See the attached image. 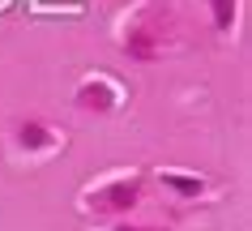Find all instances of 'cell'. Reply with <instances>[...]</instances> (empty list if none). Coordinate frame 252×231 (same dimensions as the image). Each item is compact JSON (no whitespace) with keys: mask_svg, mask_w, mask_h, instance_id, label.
Returning <instances> with one entry per match:
<instances>
[{"mask_svg":"<svg viewBox=\"0 0 252 231\" xmlns=\"http://www.w3.org/2000/svg\"><path fill=\"white\" fill-rule=\"evenodd\" d=\"M77 103L86 111H116L120 103H124V90H120L107 73H90V77L77 82Z\"/></svg>","mask_w":252,"mask_h":231,"instance_id":"obj_2","label":"cell"},{"mask_svg":"<svg viewBox=\"0 0 252 231\" xmlns=\"http://www.w3.org/2000/svg\"><path fill=\"white\" fill-rule=\"evenodd\" d=\"M158 180H162V189H171L184 201H197L201 193H205V180L197 171H158Z\"/></svg>","mask_w":252,"mask_h":231,"instance_id":"obj_5","label":"cell"},{"mask_svg":"<svg viewBox=\"0 0 252 231\" xmlns=\"http://www.w3.org/2000/svg\"><path fill=\"white\" fill-rule=\"evenodd\" d=\"M141 197V184L137 176H111L103 184H94L86 193V210H98V214H128Z\"/></svg>","mask_w":252,"mask_h":231,"instance_id":"obj_1","label":"cell"},{"mask_svg":"<svg viewBox=\"0 0 252 231\" xmlns=\"http://www.w3.org/2000/svg\"><path fill=\"white\" fill-rule=\"evenodd\" d=\"M205 4H210L214 30H218V34H231V30H235V17H239V0H205Z\"/></svg>","mask_w":252,"mask_h":231,"instance_id":"obj_6","label":"cell"},{"mask_svg":"<svg viewBox=\"0 0 252 231\" xmlns=\"http://www.w3.org/2000/svg\"><path fill=\"white\" fill-rule=\"evenodd\" d=\"M107 231H158V227H141V223H116V227H107Z\"/></svg>","mask_w":252,"mask_h":231,"instance_id":"obj_7","label":"cell"},{"mask_svg":"<svg viewBox=\"0 0 252 231\" xmlns=\"http://www.w3.org/2000/svg\"><path fill=\"white\" fill-rule=\"evenodd\" d=\"M13 141L26 150V154H52V150L64 146V133L52 129L47 120H22V124L13 129Z\"/></svg>","mask_w":252,"mask_h":231,"instance_id":"obj_3","label":"cell"},{"mask_svg":"<svg viewBox=\"0 0 252 231\" xmlns=\"http://www.w3.org/2000/svg\"><path fill=\"white\" fill-rule=\"evenodd\" d=\"M124 52L133 56V60H154V56L162 52L158 26H128V34H124Z\"/></svg>","mask_w":252,"mask_h":231,"instance_id":"obj_4","label":"cell"}]
</instances>
